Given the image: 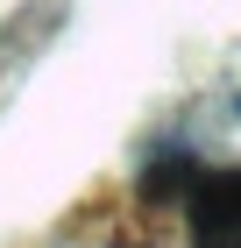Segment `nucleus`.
<instances>
[{"label":"nucleus","mask_w":241,"mask_h":248,"mask_svg":"<svg viewBox=\"0 0 241 248\" xmlns=\"http://www.w3.org/2000/svg\"><path fill=\"white\" fill-rule=\"evenodd\" d=\"M192 241L199 248H234V170H199L192 177Z\"/></svg>","instance_id":"nucleus-1"}]
</instances>
